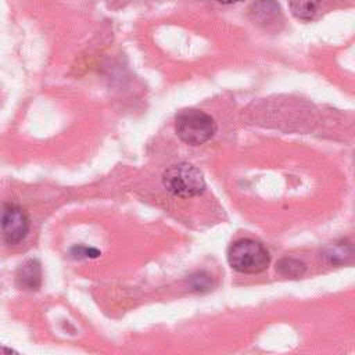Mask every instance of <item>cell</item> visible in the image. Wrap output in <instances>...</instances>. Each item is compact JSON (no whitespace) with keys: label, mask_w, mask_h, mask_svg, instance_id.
Masks as SVG:
<instances>
[{"label":"cell","mask_w":355,"mask_h":355,"mask_svg":"<svg viewBox=\"0 0 355 355\" xmlns=\"http://www.w3.org/2000/svg\"><path fill=\"white\" fill-rule=\"evenodd\" d=\"M175 130L178 137L186 144L200 146L216 133V122L201 110L186 108L176 115Z\"/></svg>","instance_id":"1"},{"label":"cell","mask_w":355,"mask_h":355,"mask_svg":"<svg viewBox=\"0 0 355 355\" xmlns=\"http://www.w3.org/2000/svg\"><path fill=\"white\" fill-rule=\"evenodd\" d=\"M162 184L168 193L182 198L200 196L205 190L202 173L189 162H178L165 169L162 173Z\"/></svg>","instance_id":"2"},{"label":"cell","mask_w":355,"mask_h":355,"mask_svg":"<svg viewBox=\"0 0 355 355\" xmlns=\"http://www.w3.org/2000/svg\"><path fill=\"white\" fill-rule=\"evenodd\" d=\"M227 261L234 270L255 275L268 268L270 255L262 243L252 239H240L229 247Z\"/></svg>","instance_id":"3"},{"label":"cell","mask_w":355,"mask_h":355,"mask_svg":"<svg viewBox=\"0 0 355 355\" xmlns=\"http://www.w3.org/2000/svg\"><path fill=\"white\" fill-rule=\"evenodd\" d=\"M29 232V218L24 208L15 204H6L0 211V234L1 239L15 245L21 243Z\"/></svg>","instance_id":"4"},{"label":"cell","mask_w":355,"mask_h":355,"mask_svg":"<svg viewBox=\"0 0 355 355\" xmlns=\"http://www.w3.org/2000/svg\"><path fill=\"white\" fill-rule=\"evenodd\" d=\"M17 282L21 288L35 291L42 286V268L37 259H26L17 270Z\"/></svg>","instance_id":"5"},{"label":"cell","mask_w":355,"mask_h":355,"mask_svg":"<svg viewBox=\"0 0 355 355\" xmlns=\"http://www.w3.org/2000/svg\"><path fill=\"white\" fill-rule=\"evenodd\" d=\"M276 269L284 277L297 279V277H301L304 275L305 265L301 261L294 259V258H283L277 262Z\"/></svg>","instance_id":"6"},{"label":"cell","mask_w":355,"mask_h":355,"mask_svg":"<svg viewBox=\"0 0 355 355\" xmlns=\"http://www.w3.org/2000/svg\"><path fill=\"white\" fill-rule=\"evenodd\" d=\"M291 12L301 19H312L318 11V3L313 1H298V3H290Z\"/></svg>","instance_id":"7"},{"label":"cell","mask_w":355,"mask_h":355,"mask_svg":"<svg viewBox=\"0 0 355 355\" xmlns=\"http://www.w3.org/2000/svg\"><path fill=\"white\" fill-rule=\"evenodd\" d=\"M71 254L75 258H97L100 255V251L96 248L85 247V245H76L71 250Z\"/></svg>","instance_id":"8"},{"label":"cell","mask_w":355,"mask_h":355,"mask_svg":"<svg viewBox=\"0 0 355 355\" xmlns=\"http://www.w3.org/2000/svg\"><path fill=\"white\" fill-rule=\"evenodd\" d=\"M254 8H255V11H252L257 17H261L259 18V21L261 22H268V21H270L272 18H275L276 15H279L280 12V10H279V6L277 4H275L273 7H272V10H269V12H265V10H259L255 4H254Z\"/></svg>","instance_id":"9"},{"label":"cell","mask_w":355,"mask_h":355,"mask_svg":"<svg viewBox=\"0 0 355 355\" xmlns=\"http://www.w3.org/2000/svg\"><path fill=\"white\" fill-rule=\"evenodd\" d=\"M0 355H19V354L17 351H14L12 348H10V347L0 345Z\"/></svg>","instance_id":"10"}]
</instances>
